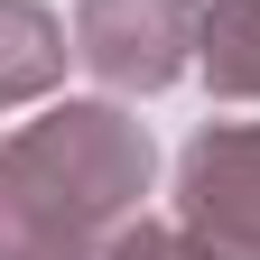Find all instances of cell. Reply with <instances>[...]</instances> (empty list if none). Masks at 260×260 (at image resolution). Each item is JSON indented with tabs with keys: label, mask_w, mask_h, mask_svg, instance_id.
Listing matches in <instances>:
<instances>
[{
	"label": "cell",
	"mask_w": 260,
	"mask_h": 260,
	"mask_svg": "<svg viewBox=\"0 0 260 260\" xmlns=\"http://www.w3.org/2000/svg\"><path fill=\"white\" fill-rule=\"evenodd\" d=\"M149 186V140L121 112H47L0 140V260H84Z\"/></svg>",
	"instance_id": "6da1fadb"
},
{
	"label": "cell",
	"mask_w": 260,
	"mask_h": 260,
	"mask_svg": "<svg viewBox=\"0 0 260 260\" xmlns=\"http://www.w3.org/2000/svg\"><path fill=\"white\" fill-rule=\"evenodd\" d=\"M195 38H205V10L195 0H84V19H75L84 65L112 75V84H130V93L168 84Z\"/></svg>",
	"instance_id": "7a4b0ae2"
},
{
	"label": "cell",
	"mask_w": 260,
	"mask_h": 260,
	"mask_svg": "<svg viewBox=\"0 0 260 260\" xmlns=\"http://www.w3.org/2000/svg\"><path fill=\"white\" fill-rule=\"evenodd\" d=\"M186 233L214 260H260V130H205L186 149Z\"/></svg>",
	"instance_id": "3957f363"
},
{
	"label": "cell",
	"mask_w": 260,
	"mask_h": 260,
	"mask_svg": "<svg viewBox=\"0 0 260 260\" xmlns=\"http://www.w3.org/2000/svg\"><path fill=\"white\" fill-rule=\"evenodd\" d=\"M56 65H65L56 19H47V10H28V0H0V103H19V93L56 84Z\"/></svg>",
	"instance_id": "277c9868"
},
{
	"label": "cell",
	"mask_w": 260,
	"mask_h": 260,
	"mask_svg": "<svg viewBox=\"0 0 260 260\" xmlns=\"http://www.w3.org/2000/svg\"><path fill=\"white\" fill-rule=\"evenodd\" d=\"M205 75L223 93H260V0H214L205 10Z\"/></svg>",
	"instance_id": "5b68a950"
},
{
	"label": "cell",
	"mask_w": 260,
	"mask_h": 260,
	"mask_svg": "<svg viewBox=\"0 0 260 260\" xmlns=\"http://www.w3.org/2000/svg\"><path fill=\"white\" fill-rule=\"evenodd\" d=\"M84 260H214L195 233H121V242H103V251H84Z\"/></svg>",
	"instance_id": "8992f818"
}]
</instances>
